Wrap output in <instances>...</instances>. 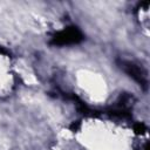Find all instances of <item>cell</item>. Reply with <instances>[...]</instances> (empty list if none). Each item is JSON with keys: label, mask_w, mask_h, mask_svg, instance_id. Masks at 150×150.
I'll list each match as a JSON object with an SVG mask.
<instances>
[{"label": "cell", "mask_w": 150, "mask_h": 150, "mask_svg": "<svg viewBox=\"0 0 150 150\" xmlns=\"http://www.w3.org/2000/svg\"><path fill=\"white\" fill-rule=\"evenodd\" d=\"M83 40V34L77 27L70 26L67 27L56 34L53 35L50 40V45L53 46H69V45H76L80 43Z\"/></svg>", "instance_id": "6da1fadb"}, {"label": "cell", "mask_w": 150, "mask_h": 150, "mask_svg": "<svg viewBox=\"0 0 150 150\" xmlns=\"http://www.w3.org/2000/svg\"><path fill=\"white\" fill-rule=\"evenodd\" d=\"M80 127H81V122H80V121H76V122H73V123L70 124L69 129L75 132V131H77V130L80 129Z\"/></svg>", "instance_id": "5b68a950"}, {"label": "cell", "mask_w": 150, "mask_h": 150, "mask_svg": "<svg viewBox=\"0 0 150 150\" xmlns=\"http://www.w3.org/2000/svg\"><path fill=\"white\" fill-rule=\"evenodd\" d=\"M0 54H2V55H9V52H8L7 49H5V48L0 47Z\"/></svg>", "instance_id": "8992f818"}, {"label": "cell", "mask_w": 150, "mask_h": 150, "mask_svg": "<svg viewBox=\"0 0 150 150\" xmlns=\"http://www.w3.org/2000/svg\"><path fill=\"white\" fill-rule=\"evenodd\" d=\"M134 131L136 135H144L146 132V127L144 123H135L134 124Z\"/></svg>", "instance_id": "277c9868"}, {"label": "cell", "mask_w": 150, "mask_h": 150, "mask_svg": "<svg viewBox=\"0 0 150 150\" xmlns=\"http://www.w3.org/2000/svg\"><path fill=\"white\" fill-rule=\"evenodd\" d=\"M107 114L112 116V117H118V118H130L131 117V112L129 109L125 108H121L117 105H114L111 108H109L107 110Z\"/></svg>", "instance_id": "3957f363"}, {"label": "cell", "mask_w": 150, "mask_h": 150, "mask_svg": "<svg viewBox=\"0 0 150 150\" xmlns=\"http://www.w3.org/2000/svg\"><path fill=\"white\" fill-rule=\"evenodd\" d=\"M120 67L123 69L124 73H127L132 80H135L142 88L146 89L148 86V77H146V71L139 67L138 64L130 62V61H125V60H121L118 62Z\"/></svg>", "instance_id": "7a4b0ae2"}]
</instances>
